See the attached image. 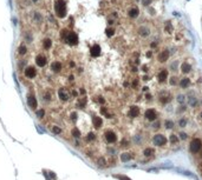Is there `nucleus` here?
Returning a JSON list of instances; mask_svg holds the SVG:
<instances>
[{"label":"nucleus","instance_id":"nucleus-2","mask_svg":"<svg viewBox=\"0 0 202 180\" xmlns=\"http://www.w3.org/2000/svg\"><path fill=\"white\" fill-rule=\"evenodd\" d=\"M55 12L59 18H64L66 15V6L64 0H57L55 2Z\"/></svg>","mask_w":202,"mask_h":180},{"label":"nucleus","instance_id":"nucleus-41","mask_svg":"<svg viewBox=\"0 0 202 180\" xmlns=\"http://www.w3.org/2000/svg\"><path fill=\"white\" fill-rule=\"evenodd\" d=\"M52 132H53V133H56V134H59V133L61 132V129H60L59 127L56 126V127H53V128H52Z\"/></svg>","mask_w":202,"mask_h":180},{"label":"nucleus","instance_id":"nucleus-50","mask_svg":"<svg viewBox=\"0 0 202 180\" xmlns=\"http://www.w3.org/2000/svg\"><path fill=\"white\" fill-rule=\"evenodd\" d=\"M137 84H138V81H137V80H135V81H134V86H137Z\"/></svg>","mask_w":202,"mask_h":180},{"label":"nucleus","instance_id":"nucleus-33","mask_svg":"<svg viewBox=\"0 0 202 180\" xmlns=\"http://www.w3.org/2000/svg\"><path fill=\"white\" fill-rule=\"evenodd\" d=\"M44 47L45 48H50L51 47V40L50 39H45L44 40Z\"/></svg>","mask_w":202,"mask_h":180},{"label":"nucleus","instance_id":"nucleus-20","mask_svg":"<svg viewBox=\"0 0 202 180\" xmlns=\"http://www.w3.org/2000/svg\"><path fill=\"white\" fill-rule=\"evenodd\" d=\"M51 68H52V71H55V72H59V71L61 69V64H60L59 61H55V62H52Z\"/></svg>","mask_w":202,"mask_h":180},{"label":"nucleus","instance_id":"nucleus-38","mask_svg":"<svg viewBox=\"0 0 202 180\" xmlns=\"http://www.w3.org/2000/svg\"><path fill=\"white\" fill-rule=\"evenodd\" d=\"M178 135H180V139H181V140H186V139L188 138L187 133H184V132H180Z\"/></svg>","mask_w":202,"mask_h":180},{"label":"nucleus","instance_id":"nucleus-17","mask_svg":"<svg viewBox=\"0 0 202 180\" xmlns=\"http://www.w3.org/2000/svg\"><path fill=\"white\" fill-rule=\"evenodd\" d=\"M189 85H190V79H189V78H183V79H181V81H180L181 88H188Z\"/></svg>","mask_w":202,"mask_h":180},{"label":"nucleus","instance_id":"nucleus-27","mask_svg":"<svg viewBox=\"0 0 202 180\" xmlns=\"http://www.w3.org/2000/svg\"><path fill=\"white\" fill-rule=\"evenodd\" d=\"M174 121L173 120H165L164 121V126H165V128H168V129H171L174 127Z\"/></svg>","mask_w":202,"mask_h":180},{"label":"nucleus","instance_id":"nucleus-37","mask_svg":"<svg viewBox=\"0 0 202 180\" xmlns=\"http://www.w3.org/2000/svg\"><path fill=\"white\" fill-rule=\"evenodd\" d=\"M169 100H170V99H169L168 97H161V98H159V101H161V104H167Z\"/></svg>","mask_w":202,"mask_h":180},{"label":"nucleus","instance_id":"nucleus-44","mask_svg":"<svg viewBox=\"0 0 202 180\" xmlns=\"http://www.w3.org/2000/svg\"><path fill=\"white\" fill-rule=\"evenodd\" d=\"M98 101H99L101 104H104V102H105V100H104L103 97H98Z\"/></svg>","mask_w":202,"mask_h":180},{"label":"nucleus","instance_id":"nucleus-47","mask_svg":"<svg viewBox=\"0 0 202 180\" xmlns=\"http://www.w3.org/2000/svg\"><path fill=\"white\" fill-rule=\"evenodd\" d=\"M34 18H36V20H37V19H38V20H40V19H42V17H40L39 14H37V13H36V15H34Z\"/></svg>","mask_w":202,"mask_h":180},{"label":"nucleus","instance_id":"nucleus-42","mask_svg":"<svg viewBox=\"0 0 202 180\" xmlns=\"http://www.w3.org/2000/svg\"><path fill=\"white\" fill-rule=\"evenodd\" d=\"M121 145H122L123 147H127V146H129V141H128L127 139H123V140H122V144H121Z\"/></svg>","mask_w":202,"mask_h":180},{"label":"nucleus","instance_id":"nucleus-52","mask_svg":"<svg viewBox=\"0 0 202 180\" xmlns=\"http://www.w3.org/2000/svg\"><path fill=\"white\" fill-rule=\"evenodd\" d=\"M199 117H200V119H201V120H202V111L200 112V114H199Z\"/></svg>","mask_w":202,"mask_h":180},{"label":"nucleus","instance_id":"nucleus-1","mask_svg":"<svg viewBox=\"0 0 202 180\" xmlns=\"http://www.w3.org/2000/svg\"><path fill=\"white\" fill-rule=\"evenodd\" d=\"M189 150L193 154H197V153H201L202 150V140L199 138H194L190 140V144H189Z\"/></svg>","mask_w":202,"mask_h":180},{"label":"nucleus","instance_id":"nucleus-31","mask_svg":"<svg viewBox=\"0 0 202 180\" xmlns=\"http://www.w3.org/2000/svg\"><path fill=\"white\" fill-rule=\"evenodd\" d=\"M36 115L38 118H43L44 115H45V111L44 110H38V111H36Z\"/></svg>","mask_w":202,"mask_h":180},{"label":"nucleus","instance_id":"nucleus-28","mask_svg":"<svg viewBox=\"0 0 202 180\" xmlns=\"http://www.w3.org/2000/svg\"><path fill=\"white\" fill-rule=\"evenodd\" d=\"M187 124H188V120L186 118H181V119L178 120V126H180V127H186Z\"/></svg>","mask_w":202,"mask_h":180},{"label":"nucleus","instance_id":"nucleus-7","mask_svg":"<svg viewBox=\"0 0 202 180\" xmlns=\"http://www.w3.org/2000/svg\"><path fill=\"white\" fill-rule=\"evenodd\" d=\"M138 114H140V108L137 107V106H131L130 107L129 112H128V115H129L130 118H137L138 117Z\"/></svg>","mask_w":202,"mask_h":180},{"label":"nucleus","instance_id":"nucleus-49","mask_svg":"<svg viewBox=\"0 0 202 180\" xmlns=\"http://www.w3.org/2000/svg\"><path fill=\"white\" fill-rule=\"evenodd\" d=\"M147 99L150 100V99H151V96H150V94H147Z\"/></svg>","mask_w":202,"mask_h":180},{"label":"nucleus","instance_id":"nucleus-13","mask_svg":"<svg viewBox=\"0 0 202 180\" xmlns=\"http://www.w3.org/2000/svg\"><path fill=\"white\" fill-rule=\"evenodd\" d=\"M155 148H153V147H145L144 150H143V155L147 157V158H149V157H153V155H155Z\"/></svg>","mask_w":202,"mask_h":180},{"label":"nucleus","instance_id":"nucleus-23","mask_svg":"<svg viewBox=\"0 0 202 180\" xmlns=\"http://www.w3.org/2000/svg\"><path fill=\"white\" fill-rule=\"evenodd\" d=\"M97 166H99V167H106L108 166V161L105 160V158H103V157L98 158V160H97Z\"/></svg>","mask_w":202,"mask_h":180},{"label":"nucleus","instance_id":"nucleus-6","mask_svg":"<svg viewBox=\"0 0 202 180\" xmlns=\"http://www.w3.org/2000/svg\"><path fill=\"white\" fill-rule=\"evenodd\" d=\"M66 40H67V42H69L70 45H77V44H78V37H77V34H76V33L70 32V33L67 34Z\"/></svg>","mask_w":202,"mask_h":180},{"label":"nucleus","instance_id":"nucleus-53","mask_svg":"<svg viewBox=\"0 0 202 180\" xmlns=\"http://www.w3.org/2000/svg\"><path fill=\"white\" fill-rule=\"evenodd\" d=\"M32 1H33V2H37V1H38V0H32Z\"/></svg>","mask_w":202,"mask_h":180},{"label":"nucleus","instance_id":"nucleus-19","mask_svg":"<svg viewBox=\"0 0 202 180\" xmlns=\"http://www.w3.org/2000/svg\"><path fill=\"white\" fill-rule=\"evenodd\" d=\"M190 69H191V66H190V64H188V62H183V64L181 65V71H182V73H189Z\"/></svg>","mask_w":202,"mask_h":180},{"label":"nucleus","instance_id":"nucleus-14","mask_svg":"<svg viewBox=\"0 0 202 180\" xmlns=\"http://www.w3.org/2000/svg\"><path fill=\"white\" fill-rule=\"evenodd\" d=\"M90 53H91V56H98L99 54H101V47H99L98 45H93V46L91 47Z\"/></svg>","mask_w":202,"mask_h":180},{"label":"nucleus","instance_id":"nucleus-51","mask_svg":"<svg viewBox=\"0 0 202 180\" xmlns=\"http://www.w3.org/2000/svg\"><path fill=\"white\" fill-rule=\"evenodd\" d=\"M151 47H156V42H153V44H151Z\"/></svg>","mask_w":202,"mask_h":180},{"label":"nucleus","instance_id":"nucleus-4","mask_svg":"<svg viewBox=\"0 0 202 180\" xmlns=\"http://www.w3.org/2000/svg\"><path fill=\"white\" fill-rule=\"evenodd\" d=\"M144 117H145V119L149 120V121H155L157 119V112L155 111L154 108H148L144 112Z\"/></svg>","mask_w":202,"mask_h":180},{"label":"nucleus","instance_id":"nucleus-24","mask_svg":"<svg viewBox=\"0 0 202 180\" xmlns=\"http://www.w3.org/2000/svg\"><path fill=\"white\" fill-rule=\"evenodd\" d=\"M188 102H189V105H190L191 107H196V106L199 105V100H197V98H195V97H190Z\"/></svg>","mask_w":202,"mask_h":180},{"label":"nucleus","instance_id":"nucleus-18","mask_svg":"<svg viewBox=\"0 0 202 180\" xmlns=\"http://www.w3.org/2000/svg\"><path fill=\"white\" fill-rule=\"evenodd\" d=\"M58 96H59V98H60L61 100H64V101H66V100L69 99V94L66 93L65 90H59V91H58Z\"/></svg>","mask_w":202,"mask_h":180},{"label":"nucleus","instance_id":"nucleus-45","mask_svg":"<svg viewBox=\"0 0 202 180\" xmlns=\"http://www.w3.org/2000/svg\"><path fill=\"white\" fill-rule=\"evenodd\" d=\"M71 119H72V120H76V119H77V113H72V114H71Z\"/></svg>","mask_w":202,"mask_h":180},{"label":"nucleus","instance_id":"nucleus-35","mask_svg":"<svg viewBox=\"0 0 202 180\" xmlns=\"http://www.w3.org/2000/svg\"><path fill=\"white\" fill-rule=\"evenodd\" d=\"M101 112H102V114H104L106 118H111V117H110V114L108 113V111H106V108H105V107H102V108H101Z\"/></svg>","mask_w":202,"mask_h":180},{"label":"nucleus","instance_id":"nucleus-34","mask_svg":"<svg viewBox=\"0 0 202 180\" xmlns=\"http://www.w3.org/2000/svg\"><path fill=\"white\" fill-rule=\"evenodd\" d=\"M114 32H115V31H114L112 28H106V31H105V33H106L108 37H112V35H114Z\"/></svg>","mask_w":202,"mask_h":180},{"label":"nucleus","instance_id":"nucleus-22","mask_svg":"<svg viewBox=\"0 0 202 180\" xmlns=\"http://www.w3.org/2000/svg\"><path fill=\"white\" fill-rule=\"evenodd\" d=\"M138 32H140V34L142 35V37H148L149 34H150V31H149V28L148 27H141L140 29H138Z\"/></svg>","mask_w":202,"mask_h":180},{"label":"nucleus","instance_id":"nucleus-29","mask_svg":"<svg viewBox=\"0 0 202 180\" xmlns=\"http://www.w3.org/2000/svg\"><path fill=\"white\" fill-rule=\"evenodd\" d=\"M72 135L74 137V138H79V137L82 135V134H80V131H79V129H78L77 127L72 129Z\"/></svg>","mask_w":202,"mask_h":180},{"label":"nucleus","instance_id":"nucleus-39","mask_svg":"<svg viewBox=\"0 0 202 180\" xmlns=\"http://www.w3.org/2000/svg\"><path fill=\"white\" fill-rule=\"evenodd\" d=\"M95 138H96V137H95V134H93V133H89V134H87V137H86V140H87V141H92V140H95Z\"/></svg>","mask_w":202,"mask_h":180},{"label":"nucleus","instance_id":"nucleus-9","mask_svg":"<svg viewBox=\"0 0 202 180\" xmlns=\"http://www.w3.org/2000/svg\"><path fill=\"white\" fill-rule=\"evenodd\" d=\"M168 58H169V51H168V50H164V51H162V52L159 53V62H164V61L168 60Z\"/></svg>","mask_w":202,"mask_h":180},{"label":"nucleus","instance_id":"nucleus-40","mask_svg":"<svg viewBox=\"0 0 202 180\" xmlns=\"http://www.w3.org/2000/svg\"><path fill=\"white\" fill-rule=\"evenodd\" d=\"M134 141H135V144H137V145H140L141 144V137L137 134V135H135L134 137Z\"/></svg>","mask_w":202,"mask_h":180},{"label":"nucleus","instance_id":"nucleus-15","mask_svg":"<svg viewBox=\"0 0 202 180\" xmlns=\"http://www.w3.org/2000/svg\"><path fill=\"white\" fill-rule=\"evenodd\" d=\"M25 75H26L27 78L33 79V78L36 77V69L33 68V67H27V68L25 69Z\"/></svg>","mask_w":202,"mask_h":180},{"label":"nucleus","instance_id":"nucleus-26","mask_svg":"<svg viewBox=\"0 0 202 180\" xmlns=\"http://www.w3.org/2000/svg\"><path fill=\"white\" fill-rule=\"evenodd\" d=\"M178 139H180V138H178L176 134H171V135H170V138H169V140H170V142H171L173 145H176V144L178 142Z\"/></svg>","mask_w":202,"mask_h":180},{"label":"nucleus","instance_id":"nucleus-25","mask_svg":"<svg viewBox=\"0 0 202 180\" xmlns=\"http://www.w3.org/2000/svg\"><path fill=\"white\" fill-rule=\"evenodd\" d=\"M176 100H177V102H178V104L183 105V104L186 102V96H183V94H178Z\"/></svg>","mask_w":202,"mask_h":180},{"label":"nucleus","instance_id":"nucleus-32","mask_svg":"<svg viewBox=\"0 0 202 180\" xmlns=\"http://www.w3.org/2000/svg\"><path fill=\"white\" fill-rule=\"evenodd\" d=\"M115 178H117V179L119 180H131L130 178H128L127 175H121V174H117V175H114Z\"/></svg>","mask_w":202,"mask_h":180},{"label":"nucleus","instance_id":"nucleus-5","mask_svg":"<svg viewBox=\"0 0 202 180\" xmlns=\"http://www.w3.org/2000/svg\"><path fill=\"white\" fill-rule=\"evenodd\" d=\"M104 138H105L108 144H115L116 141H117V135H116L115 132H112V131H106L104 133Z\"/></svg>","mask_w":202,"mask_h":180},{"label":"nucleus","instance_id":"nucleus-43","mask_svg":"<svg viewBox=\"0 0 202 180\" xmlns=\"http://www.w3.org/2000/svg\"><path fill=\"white\" fill-rule=\"evenodd\" d=\"M177 84V81H176V78L175 77H173L171 79H170V85H176Z\"/></svg>","mask_w":202,"mask_h":180},{"label":"nucleus","instance_id":"nucleus-48","mask_svg":"<svg viewBox=\"0 0 202 180\" xmlns=\"http://www.w3.org/2000/svg\"><path fill=\"white\" fill-rule=\"evenodd\" d=\"M150 1H151V0H144V5H149L148 2H150Z\"/></svg>","mask_w":202,"mask_h":180},{"label":"nucleus","instance_id":"nucleus-16","mask_svg":"<svg viewBox=\"0 0 202 180\" xmlns=\"http://www.w3.org/2000/svg\"><path fill=\"white\" fill-rule=\"evenodd\" d=\"M92 123H93V126L96 128H101L102 125H103V120H102L101 117H93L92 118Z\"/></svg>","mask_w":202,"mask_h":180},{"label":"nucleus","instance_id":"nucleus-12","mask_svg":"<svg viewBox=\"0 0 202 180\" xmlns=\"http://www.w3.org/2000/svg\"><path fill=\"white\" fill-rule=\"evenodd\" d=\"M167 78H168V71L167 69H162L159 73V83H165Z\"/></svg>","mask_w":202,"mask_h":180},{"label":"nucleus","instance_id":"nucleus-10","mask_svg":"<svg viewBox=\"0 0 202 180\" xmlns=\"http://www.w3.org/2000/svg\"><path fill=\"white\" fill-rule=\"evenodd\" d=\"M132 158H134L132 154L129 153V152H123L122 154H121V161H122V163H128V161H130Z\"/></svg>","mask_w":202,"mask_h":180},{"label":"nucleus","instance_id":"nucleus-11","mask_svg":"<svg viewBox=\"0 0 202 180\" xmlns=\"http://www.w3.org/2000/svg\"><path fill=\"white\" fill-rule=\"evenodd\" d=\"M46 58L44 56H38L37 58H36V64L39 66V67H44L45 65H46Z\"/></svg>","mask_w":202,"mask_h":180},{"label":"nucleus","instance_id":"nucleus-46","mask_svg":"<svg viewBox=\"0 0 202 180\" xmlns=\"http://www.w3.org/2000/svg\"><path fill=\"white\" fill-rule=\"evenodd\" d=\"M153 128H159V123H156V124L153 125Z\"/></svg>","mask_w":202,"mask_h":180},{"label":"nucleus","instance_id":"nucleus-36","mask_svg":"<svg viewBox=\"0 0 202 180\" xmlns=\"http://www.w3.org/2000/svg\"><path fill=\"white\" fill-rule=\"evenodd\" d=\"M85 102H86V99H85V98H83V99L78 102V106H79L80 108H83V107L85 106Z\"/></svg>","mask_w":202,"mask_h":180},{"label":"nucleus","instance_id":"nucleus-30","mask_svg":"<svg viewBox=\"0 0 202 180\" xmlns=\"http://www.w3.org/2000/svg\"><path fill=\"white\" fill-rule=\"evenodd\" d=\"M19 54H21V56H24L25 53H26V51H27V48H26V46L25 45H21L20 47H19Z\"/></svg>","mask_w":202,"mask_h":180},{"label":"nucleus","instance_id":"nucleus-8","mask_svg":"<svg viewBox=\"0 0 202 180\" xmlns=\"http://www.w3.org/2000/svg\"><path fill=\"white\" fill-rule=\"evenodd\" d=\"M27 104H29V106L32 108V110H36L37 106H38L37 99L33 97V96H29V97H27Z\"/></svg>","mask_w":202,"mask_h":180},{"label":"nucleus","instance_id":"nucleus-3","mask_svg":"<svg viewBox=\"0 0 202 180\" xmlns=\"http://www.w3.org/2000/svg\"><path fill=\"white\" fill-rule=\"evenodd\" d=\"M167 138L163 135V134H161V133H157V134H155L154 137H153V144L155 145V146H159V147H163V146H165L167 145Z\"/></svg>","mask_w":202,"mask_h":180},{"label":"nucleus","instance_id":"nucleus-21","mask_svg":"<svg viewBox=\"0 0 202 180\" xmlns=\"http://www.w3.org/2000/svg\"><path fill=\"white\" fill-rule=\"evenodd\" d=\"M138 14H140V11H138V8H136V7L131 8V10L129 11V17H130V18H137V17H138Z\"/></svg>","mask_w":202,"mask_h":180}]
</instances>
